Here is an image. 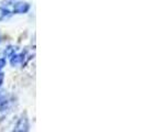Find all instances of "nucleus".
Wrapping results in <instances>:
<instances>
[{"label":"nucleus","instance_id":"39448f33","mask_svg":"<svg viewBox=\"0 0 146 132\" xmlns=\"http://www.w3.org/2000/svg\"><path fill=\"white\" fill-rule=\"evenodd\" d=\"M13 52H15V49H13L12 46H9L7 49V51L5 52V54H6V56H12Z\"/></svg>","mask_w":146,"mask_h":132},{"label":"nucleus","instance_id":"20e7f679","mask_svg":"<svg viewBox=\"0 0 146 132\" xmlns=\"http://www.w3.org/2000/svg\"><path fill=\"white\" fill-rule=\"evenodd\" d=\"M10 15V12H9V10L7 9H3V8H0V20H2V19H5L6 17Z\"/></svg>","mask_w":146,"mask_h":132},{"label":"nucleus","instance_id":"7ed1b4c3","mask_svg":"<svg viewBox=\"0 0 146 132\" xmlns=\"http://www.w3.org/2000/svg\"><path fill=\"white\" fill-rule=\"evenodd\" d=\"M24 59V55L23 54H20V55H12L11 56V65L12 66H18L22 64Z\"/></svg>","mask_w":146,"mask_h":132},{"label":"nucleus","instance_id":"423d86ee","mask_svg":"<svg viewBox=\"0 0 146 132\" xmlns=\"http://www.w3.org/2000/svg\"><path fill=\"white\" fill-rule=\"evenodd\" d=\"M6 66V59H0V71Z\"/></svg>","mask_w":146,"mask_h":132},{"label":"nucleus","instance_id":"f03ea898","mask_svg":"<svg viewBox=\"0 0 146 132\" xmlns=\"http://www.w3.org/2000/svg\"><path fill=\"white\" fill-rule=\"evenodd\" d=\"M29 130V122L28 119L25 118H21L18 122V125H15V131H28Z\"/></svg>","mask_w":146,"mask_h":132},{"label":"nucleus","instance_id":"f257e3e1","mask_svg":"<svg viewBox=\"0 0 146 132\" xmlns=\"http://www.w3.org/2000/svg\"><path fill=\"white\" fill-rule=\"evenodd\" d=\"M30 9V5L27 2H17L13 6V12L15 13H25Z\"/></svg>","mask_w":146,"mask_h":132},{"label":"nucleus","instance_id":"0eeeda50","mask_svg":"<svg viewBox=\"0 0 146 132\" xmlns=\"http://www.w3.org/2000/svg\"><path fill=\"white\" fill-rule=\"evenodd\" d=\"M3 78H5V76H3V74L0 73V86L2 85V83H3Z\"/></svg>","mask_w":146,"mask_h":132}]
</instances>
